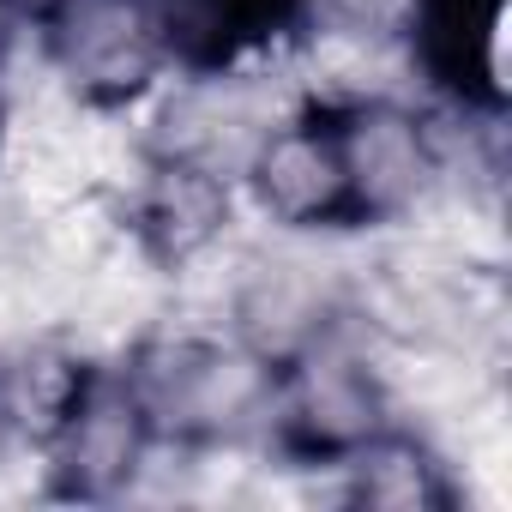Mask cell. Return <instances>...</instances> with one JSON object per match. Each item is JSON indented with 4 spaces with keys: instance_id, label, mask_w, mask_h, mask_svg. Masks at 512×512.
Returning <instances> with one entry per match:
<instances>
[{
    "instance_id": "obj_9",
    "label": "cell",
    "mask_w": 512,
    "mask_h": 512,
    "mask_svg": "<svg viewBox=\"0 0 512 512\" xmlns=\"http://www.w3.org/2000/svg\"><path fill=\"white\" fill-rule=\"evenodd\" d=\"M344 500L368 512H452L458 506V476L446 452L410 428H380L368 446H356L344 464Z\"/></svg>"
},
{
    "instance_id": "obj_4",
    "label": "cell",
    "mask_w": 512,
    "mask_h": 512,
    "mask_svg": "<svg viewBox=\"0 0 512 512\" xmlns=\"http://www.w3.org/2000/svg\"><path fill=\"white\" fill-rule=\"evenodd\" d=\"M344 181H350V223H404L446 187V151L422 109L368 91L332 109Z\"/></svg>"
},
{
    "instance_id": "obj_5",
    "label": "cell",
    "mask_w": 512,
    "mask_h": 512,
    "mask_svg": "<svg viewBox=\"0 0 512 512\" xmlns=\"http://www.w3.org/2000/svg\"><path fill=\"white\" fill-rule=\"evenodd\" d=\"M235 181L272 229L314 235V229H344L350 223V181H344V151H338L332 109L272 115L253 133V145L241 151Z\"/></svg>"
},
{
    "instance_id": "obj_1",
    "label": "cell",
    "mask_w": 512,
    "mask_h": 512,
    "mask_svg": "<svg viewBox=\"0 0 512 512\" xmlns=\"http://www.w3.org/2000/svg\"><path fill=\"white\" fill-rule=\"evenodd\" d=\"M127 380L163 446L223 452L266 434L272 416V362L241 338L211 332H145L127 350Z\"/></svg>"
},
{
    "instance_id": "obj_3",
    "label": "cell",
    "mask_w": 512,
    "mask_h": 512,
    "mask_svg": "<svg viewBox=\"0 0 512 512\" xmlns=\"http://www.w3.org/2000/svg\"><path fill=\"white\" fill-rule=\"evenodd\" d=\"M37 19L49 73L67 85L79 109L109 115L145 103L175 67L157 0H49Z\"/></svg>"
},
{
    "instance_id": "obj_8",
    "label": "cell",
    "mask_w": 512,
    "mask_h": 512,
    "mask_svg": "<svg viewBox=\"0 0 512 512\" xmlns=\"http://www.w3.org/2000/svg\"><path fill=\"white\" fill-rule=\"evenodd\" d=\"M410 49L422 73L470 115H500L506 0H410Z\"/></svg>"
},
{
    "instance_id": "obj_11",
    "label": "cell",
    "mask_w": 512,
    "mask_h": 512,
    "mask_svg": "<svg viewBox=\"0 0 512 512\" xmlns=\"http://www.w3.org/2000/svg\"><path fill=\"white\" fill-rule=\"evenodd\" d=\"M19 7H25V13H31V19H37V13H43V7H49V0H19Z\"/></svg>"
},
{
    "instance_id": "obj_2",
    "label": "cell",
    "mask_w": 512,
    "mask_h": 512,
    "mask_svg": "<svg viewBox=\"0 0 512 512\" xmlns=\"http://www.w3.org/2000/svg\"><path fill=\"white\" fill-rule=\"evenodd\" d=\"M380 428H392V386H386V368L368 356V344L344 332V320L320 326L308 344H296L272 368L266 440L290 464L338 470Z\"/></svg>"
},
{
    "instance_id": "obj_10",
    "label": "cell",
    "mask_w": 512,
    "mask_h": 512,
    "mask_svg": "<svg viewBox=\"0 0 512 512\" xmlns=\"http://www.w3.org/2000/svg\"><path fill=\"white\" fill-rule=\"evenodd\" d=\"M25 7L19 0H0V91H7V73H13V55H19V37H25Z\"/></svg>"
},
{
    "instance_id": "obj_7",
    "label": "cell",
    "mask_w": 512,
    "mask_h": 512,
    "mask_svg": "<svg viewBox=\"0 0 512 512\" xmlns=\"http://www.w3.org/2000/svg\"><path fill=\"white\" fill-rule=\"evenodd\" d=\"M235 175L199 163V157H145L139 193H133V241L151 253L163 272H187L205 253L223 247L229 205H235Z\"/></svg>"
},
{
    "instance_id": "obj_6",
    "label": "cell",
    "mask_w": 512,
    "mask_h": 512,
    "mask_svg": "<svg viewBox=\"0 0 512 512\" xmlns=\"http://www.w3.org/2000/svg\"><path fill=\"white\" fill-rule=\"evenodd\" d=\"M49 476L61 494L73 500H115L127 494L151 458H157V428L127 380V368H91L73 392V404L61 410L55 434L43 440Z\"/></svg>"
}]
</instances>
